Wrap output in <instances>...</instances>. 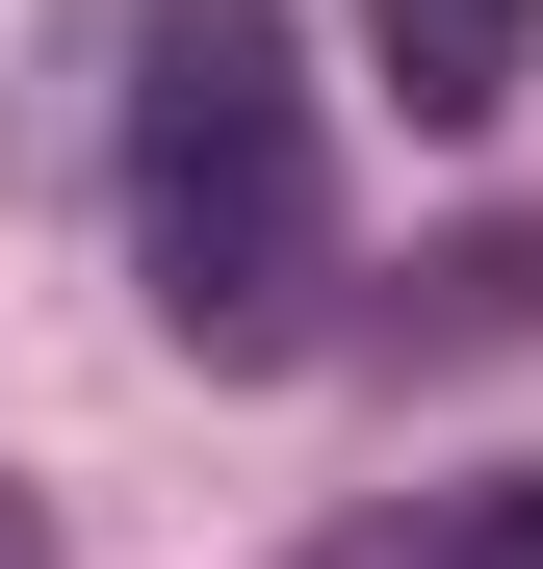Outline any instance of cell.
I'll list each match as a JSON object with an SVG mask.
<instances>
[{"mask_svg": "<svg viewBox=\"0 0 543 569\" xmlns=\"http://www.w3.org/2000/svg\"><path fill=\"white\" fill-rule=\"evenodd\" d=\"M104 181H130V284L181 362H311L336 337V130L285 0H130L104 27Z\"/></svg>", "mask_w": 543, "mask_h": 569, "instance_id": "cell-1", "label": "cell"}, {"mask_svg": "<svg viewBox=\"0 0 543 569\" xmlns=\"http://www.w3.org/2000/svg\"><path fill=\"white\" fill-rule=\"evenodd\" d=\"M362 52H389L414 130H492L517 78H543V0H362Z\"/></svg>", "mask_w": 543, "mask_h": 569, "instance_id": "cell-2", "label": "cell"}, {"mask_svg": "<svg viewBox=\"0 0 543 569\" xmlns=\"http://www.w3.org/2000/svg\"><path fill=\"white\" fill-rule=\"evenodd\" d=\"M336 569H543V466H517V492H414V518H362Z\"/></svg>", "mask_w": 543, "mask_h": 569, "instance_id": "cell-3", "label": "cell"}, {"mask_svg": "<svg viewBox=\"0 0 543 569\" xmlns=\"http://www.w3.org/2000/svg\"><path fill=\"white\" fill-rule=\"evenodd\" d=\"M0 569H52V518H27V492H0Z\"/></svg>", "mask_w": 543, "mask_h": 569, "instance_id": "cell-4", "label": "cell"}]
</instances>
